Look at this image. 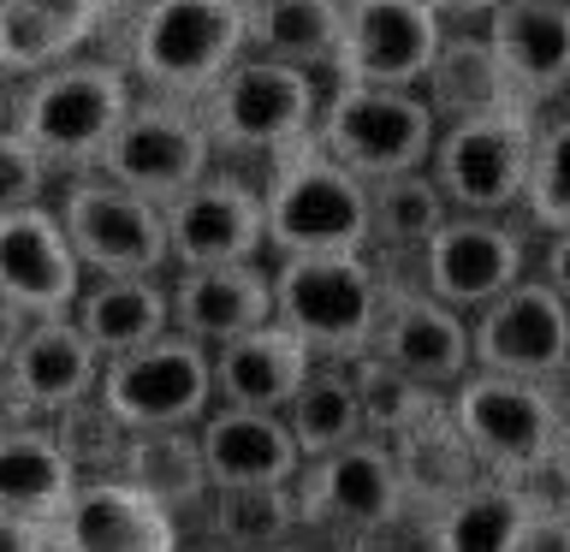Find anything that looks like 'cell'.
Listing matches in <instances>:
<instances>
[{"mask_svg":"<svg viewBox=\"0 0 570 552\" xmlns=\"http://www.w3.org/2000/svg\"><path fill=\"white\" fill-rule=\"evenodd\" d=\"M475 368L517 374V381H564L570 363V303L541 274H523L511 292H499L488 309L470 315Z\"/></svg>","mask_w":570,"mask_h":552,"instance_id":"obj_14","label":"cell"},{"mask_svg":"<svg viewBox=\"0 0 570 552\" xmlns=\"http://www.w3.org/2000/svg\"><path fill=\"white\" fill-rule=\"evenodd\" d=\"M297 523L321 534H374L404 516V470L386 440H351L327 457H309L292 481Z\"/></svg>","mask_w":570,"mask_h":552,"instance_id":"obj_10","label":"cell"},{"mask_svg":"<svg viewBox=\"0 0 570 552\" xmlns=\"http://www.w3.org/2000/svg\"><path fill=\"white\" fill-rule=\"evenodd\" d=\"M523 214H529L534 231H570V119H541L534 125Z\"/></svg>","mask_w":570,"mask_h":552,"instance_id":"obj_36","label":"cell"},{"mask_svg":"<svg viewBox=\"0 0 570 552\" xmlns=\"http://www.w3.org/2000/svg\"><path fill=\"white\" fill-rule=\"evenodd\" d=\"M368 214H374V244L399 249V256L416 262V249L434 238L445 220H452V203H445L440 178L428 172V167H416V172L374 178V185H368Z\"/></svg>","mask_w":570,"mask_h":552,"instance_id":"obj_33","label":"cell"},{"mask_svg":"<svg viewBox=\"0 0 570 552\" xmlns=\"http://www.w3.org/2000/svg\"><path fill=\"white\" fill-rule=\"evenodd\" d=\"M137 78L114 60H60L36 71L24 101H18V131L36 142L48 167H96L107 137L137 101Z\"/></svg>","mask_w":570,"mask_h":552,"instance_id":"obj_5","label":"cell"},{"mask_svg":"<svg viewBox=\"0 0 570 552\" xmlns=\"http://www.w3.org/2000/svg\"><path fill=\"white\" fill-rule=\"evenodd\" d=\"M445 410H452L458 434L470 440V452L481 457L488 475L534 487V475L559 470L570 457V416L552 398L547 381H517V374L470 368L445 392Z\"/></svg>","mask_w":570,"mask_h":552,"instance_id":"obj_3","label":"cell"},{"mask_svg":"<svg viewBox=\"0 0 570 552\" xmlns=\"http://www.w3.org/2000/svg\"><path fill=\"white\" fill-rule=\"evenodd\" d=\"M53 552H178V516L119 475H83L53 516Z\"/></svg>","mask_w":570,"mask_h":552,"instance_id":"obj_19","label":"cell"},{"mask_svg":"<svg viewBox=\"0 0 570 552\" xmlns=\"http://www.w3.org/2000/svg\"><path fill=\"white\" fill-rule=\"evenodd\" d=\"M345 0H249V53L297 71H338Z\"/></svg>","mask_w":570,"mask_h":552,"instance_id":"obj_29","label":"cell"},{"mask_svg":"<svg viewBox=\"0 0 570 552\" xmlns=\"http://www.w3.org/2000/svg\"><path fill=\"white\" fill-rule=\"evenodd\" d=\"M445 42V18L428 0H345V48L333 83L422 89Z\"/></svg>","mask_w":570,"mask_h":552,"instance_id":"obj_15","label":"cell"},{"mask_svg":"<svg viewBox=\"0 0 570 552\" xmlns=\"http://www.w3.org/2000/svg\"><path fill=\"white\" fill-rule=\"evenodd\" d=\"M196 440H203V463L214 487H274V481H297L303 470V452L279 410L214 404L196 422Z\"/></svg>","mask_w":570,"mask_h":552,"instance_id":"obj_23","label":"cell"},{"mask_svg":"<svg viewBox=\"0 0 570 552\" xmlns=\"http://www.w3.org/2000/svg\"><path fill=\"white\" fill-rule=\"evenodd\" d=\"M0 386L30 416H60V410L83 404L89 392H101V351L78 333L71 315H30Z\"/></svg>","mask_w":570,"mask_h":552,"instance_id":"obj_20","label":"cell"},{"mask_svg":"<svg viewBox=\"0 0 570 552\" xmlns=\"http://www.w3.org/2000/svg\"><path fill=\"white\" fill-rule=\"evenodd\" d=\"M244 53L249 0H142L125 36V71L173 101H203Z\"/></svg>","mask_w":570,"mask_h":552,"instance_id":"obj_1","label":"cell"},{"mask_svg":"<svg viewBox=\"0 0 570 552\" xmlns=\"http://www.w3.org/2000/svg\"><path fill=\"white\" fill-rule=\"evenodd\" d=\"M297 493L292 481H274V487H214L208 493V534L226 541L232 552H262L297 534Z\"/></svg>","mask_w":570,"mask_h":552,"instance_id":"obj_35","label":"cell"},{"mask_svg":"<svg viewBox=\"0 0 570 552\" xmlns=\"http://www.w3.org/2000/svg\"><path fill=\"white\" fill-rule=\"evenodd\" d=\"M48 190V160L36 155L24 131H0V214L36 208Z\"/></svg>","mask_w":570,"mask_h":552,"instance_id":"obj_38","label":"cell"},{"mask_svg":"<svg viewBox=\"0 0 570 552\" xmlns=\"http://www.w3.org/2000/svg\"><path fill=\"white\" fill-rule=\"evenodd\" d=\"M53 434H60V445H66V457L78 463V475L83 470H96V475H114L119 470V452H125V427L114 410L101 404V392H89L83 404H71V410H60L53 416Z\"/></svg>","mask_w":570,"mask_h":552,"instance_id":"obj_37","label":"cell"},{"mask_svg":"<svg viewBox=\"0 0 570 552\" xmlns=\"http://www.w3.org/2000/svg\"><path fill=\"white\" fill-rule=\"evenodd\" d=\"M422 96L428 107L445 119H463V114H481V107H499V101H517L511 83H505V66H499V53L488 42V30H470V24H445V42L434 53V66H428L422 78Z\"/></svg>","mask_w":570,"mask_h":552,"instance_id":"obj_31","label":"cell"},{"mask_svg":"<svg viewBox=\"0 0 570 552\" xmlns=\"http://www.w3.org/2000/svg\"><path fill=\"white\" fill-rule=\"evenodd\" d=\"M428 7H434L445 24H481V18H488L499 0H428Z\"/></svg>","mask_w":570,"mask_h":552,"instance_id":"obj_43","label":"cell"},{"mask_svg":"<svg viewBox=\"0 0 570 552\" xmlns=\"http://www.w3.org/2000/svg\"><path fill=\"white\" fill-rule=\"evenodd\" d=\"M541 279L570 303V231H547V256H541Z\"/></svg>","mask_w":570,"mask_h":552,"instance_id":"obj_41","label":"cell"},{"mask_svg":"<svg viewBox=\"0 0 570 552\" xmlns=\"http://www.w3.org/2000/svg\"><path fill=\"white\" fill-rule=\"evenodd\" d=\"M114 475L142 487L173 516L190 511V505H208V493H214L196 427H137V434H125V452H119Z\"/></svg>","mask_w":570,"mask_h":552,"instance_id":"obj_30","label":"cell"},{"mask_svg":"<svg viewBox=\"0 0 570 552\" xmlns=\"http://www.w3.org/2000/svg\"><path fill=\"white\" fill-rule=\"evenodd\" d=\"M534 505H547V499L529 493L523 481L481 475L440 511H428V552H517Z\"/></svg>","mask_w":570,"mask_h":552,"instance_id":"obj_26","label":"cell"},{"mask_svg":"<svg viewBox=\"0 0 570 552\" xmlns=\"http://www.w3.org/2000/svg\"><path fill=\"white\" fill-rule=\"evenodd\" d=\"M345 552H386V546H345Z\"/></svg>","mask_w":570,"mask_h":552,"instance_id":"obj_46","label":"cell"},{"mask_svg":"<svg viewBox=\"0 0 570 552\" xmlns=\"http://www.w3.org/2000/svg\"><path fill=\"white\" fill-rule=\"evenodd\" d=\"M534 107L499 101L481 114L445 119L428 172L440 178L452 214H511L523 208L529 160H534Z\"/></svg>","mask_w":570,"mask_h":552,"instance_id":"obj_8","label":"cell"},{"mask_svg":"<svg viewBox=\"0 0 570 552\" xmlns=\"http://www.w3.org/2000/svg\"><path fill=\"white\" fill-rule=\"evenodd\" d=\"M208 356H214V404L279 410V416L315 368V351L303 345L292 327H279V321L226 338V345H214Z\"/></svg>","mask_w":570,"mask_h":552,"instance_id":"obj_24","label":"cell"},{"mask_svg":"<svg viewBox=\"0 0 570 552\" xmlns=\"http://www.w3.org/2000/svg\"><path fill=\"white\" fill-rule=\"evenodd\" d=\"M101 404L131 427H196L214 410V356L185 333H160L155 345L107 356Z\"/></svg>","mask_w":570,"mask_h":552,"instance_id":"obj_11","label":"cell"},{"mask_svg":"<svg viewBox=\"0 0 570 552\" xmlns=\"http://www.w3.org/2000/svg\"><path fill=\"white\" fill-rule=\"evenodd\" d=\"M78 463L66 457L53 427H0V511L7 516L53 523L78 493Z\"/></svg>","mask_w":570,"mask_h":552,"instance_id":"obj_28","label":"cell"},{"mask_svg":"<svg viewBox=\"0 0 570 552\" xmlns=\"http://www.w3.org/2000/svg\"><path fill=\"white\" fill-rule=\"evenodd\" d=\"M517 552H570V511L559 499H547V505H534L529 529H523V546Z\"/></svg>","mask_w":570,"mask_h":552,"instance_id":"obj_39","label":"cell"},{"mask_svg":"<svg viewBox=\"0 0 570 552\" xmlns=\"http://www.w3.org/2000/svg\"><path fill=\"white\" fill-rule=\"evenodd\" d=\"M0 552H53V523L0 511Z\"/></svg>","mask_w":570,"mask_h":552,"instance_id":"obj_40","label":"cell"},{"mask_svg":"<svg viewBox=\"0 0 570 552\" xmlns=\"http://www.w3.org/2000/svg\"><path fill=\"white\" fill-rule=\"evenodd\" d=\"M386 309V274L368 249L274 262V321L292 327L315 356H363Z\"/></svg>","mask_w":570,"mask_h":552,"instance_id":"obj_4","label":"cell"},{"mask_svg":"<svg viewBox=\"0 0 570 552\" xmlns=\"http://www.w3.org/2000/svg\"><path fill=\"white\" fill-rule=\"evenodd\" d=\"M107 0H0V71H36L71 60L101 24Z\"/></svg>","mask_w":570,"mask_h":552,"instance_id":"obj_27","label":"cell"},{"mask_svg":"<svg viewBox=\"0 0 570 552\" xmlns=\"http://www.w3.org/2000/svg\"><path fill=\"white\" fill-rule=\"evenodd\" d=\"M564 386H570V363H564Z\"/></svg>","mask_w":570,"mask_h":552,"instance_id":"obj_48","label":"cell"},{"mask_svg":"<svg viewBox=\"0 0 570 552\" xmlns=\"http://www.w3.org/2000/svg\"><path fill=\"white\" fill-rule=\"evenodd\" d=\"M274 321V267L220 262V267H178L173 279V333L196 345H226L249 327Z\"/></svg>","mask_w":570,"mask_h":552,"instance_id":"obj_22","label":"cell"},{"mask_svg":"<svg viewBox=\"0 0 570 552\" xmlns=\"http://www.w3.org/2000/svg\"><path fill=\"white\" fill-rule=\"evenodd\" d=\"M321 101H327V89H321L315 71H297V66L262 60V53H244L220 83L203 89L196 114H203L208 137H214V155L238 149V155L274 160V155L292 149V142L315 137Z\"/></svg>","mask_w":570,"mask_h":552,"instance_id":"obj_7","label":"cell"},{"mask_svg":"<svg viewBox=\"0 0 570 552\" xmlns=\"http://www.w3.org/2000/svg\"><path fill=\"white\" fill-rule=\"evenodd\" d=\"M178 552H232L226 541H214V534H208V541H196V546H178Z\"/></svg>","mask_w":570,"mask_h":552,"instance_id":"obj_45","label":"cell"},{"mask_svg":"<svg viewBox=\"0 0 570 552\" xmlns=\"http://www.w3.org/2000/svg\"><path fill=\"white\" fill-rule=\"evenodd\" d=\"M262 214H267V249L274 256H338V249L374 244L368 185L351 167H338L315 137H303L267 160Z\"/></svg>","mask_w":570,"mask_h":552,"instance_id":"obj_2","label":"cell"},{"mask_svg":"<svg viewBox=\"0 0 570 552\" xmlns=\"http://www.w3.org/2000/svg\"><path fill=\"white\" fill-rule=\"evenodd\" d=\"M83 262L71 249L60 208L36 203L0 214V297L24 315H71L83 292Z\"/></svg>","mask_w":570,"mask_h":552,"instance_id":"obj_17","label":"cell"},{"mask_svg":"<svg viewBox=\"0 0 570 552\" xmlns=\"http://www.w3.org/2000/svg\"><path fill=\"white\" fill-rule=\"evenodd\" d=\"M96 172L167 208L173 196H185L203 172H214V137H208L203 114H196V101L142 96V101H131V114L119 119V131L107 137Z\"/></svg>","mask_w":570,"mask_h":552,"instance_id":"obj_9","label":"cell"},{"mask_svg":"<svg viewBox=\"0 0 570 552\" xmlns=\"http://www.w3.org/2000/svg\"><path fill=\"white\" fill-rule=\"evenodd\" d=\"M71 321L101 351V363L125 351H142L160 333H173V285H160L155 274H96V279H83L78 303H71Z\"/></svg>","mask_w":570,"mask_h":552,"instance_id":"obj_25","label":"cell"},{"mask_svg":"<svg viewBox=\"0 0 570 552\" xmlns=\"http://www.w3.org/2000/svg\"><path fill=\"white\" fill-rule=\"evenodd\" d=\"M559 505H564V511H570V487H564V499H559Z\"/></svg>","mask_w":570,"mask_h":552,"instance_id":"obj_47","label":"cell"},{"mask_svg":"<svg viewBox=\"0 0 570 552\" xmlns=\"http://www.w3.org/2000/svg\"><path fill=\"white\" fill-rule=\"evenodd\" d=\"M315 142L363 185L392 172H416L434 160L440 114L422 89H381V83H333L315 119Z\"/></svg>","mask_w":570,"mask_h":552,"instance_id":"obj_6","label":"cell"},{"mask_svg":"<svg viewBox=\"0 0 570 552\" xmlns=\"http://www.w3.org/2000/svg\"><path fill=\"white\" fill-rule=\"evenodd\" d=\"M167 249H173V267L262 262L267 249L262 190L238 172H203L185 196L167 203Z\"/></svg>","mask_w":570,"mask_h":552,"instance_id":"obj_16","label":"cell"},{"mask_svg":"<svg viewBox=\"0 0 570 552\" xmlns=\"http://www.w3.org/2000/svg\"><path fill=\"white\" fill-rule=\"evenodd\" d=\"M285 427H292L303 463L309 457H327L338 445L363 440V398H356V374L351 363H338V356H315L309 381L297 386V398L285 404Z\"/></svg>","mask_w":570,"mask_h":552,"instance_id":"obj_32","label":"cell"},{"mask_svg":"<svg viewBox=\"0 0 570 552\" xmlns=\"http://www.w3.org/2000/svg\"><path fill=\"white\" fill-rule=\"evenodd\" d=\"M481 30L523 107H541L570 83V0H499Z\"/></svg>","mask_w":570,"mask_h":552,"instance_id":"obj_21","label":"cell"},{"mask_svg":"<svg viewBox=\"0 0 570 552\" xmlns=\"http://www.w3.org/2000/svg\"><path fill=\"white\" fill-rule=\"evenodd\" d=\"M24 327H30V315L18 309V303L0 297V374H7V363H12V351H18V338H24Z\"/></svg>","mask_w":570,"mask_h":552,"instance_id":"obj_42","label":"cell"},{"mask_svg":"<svg viewBox=\"0 0 570 552\" xmlns=\"http://www.w3.org/2000/svg\"><path fill=\"white\" fill-rule=\"evenodd\" d=\"M351 374H356V398H363V427L374 440H404L416 434L422 422H434L445 410V392L416 381V374H404L399 363H386V356H351Z\"/></svg>","mask_w":570,"mask_h":552,"instance_id":"obj_34","label":"cell"},{"mask_svg":"<svg viewBox=\"0 0 570 552\" xmlns=\"http://www.w3.org/2000/svg\"><path fill=\"white\" fill-rule=\"evenodd\" d=\"M60 226L71 249H78L83 274H155L173 267L167 249V208L149 203V196L114 185V178H78L60 196Z\"/></svg>","mask_w":570,"mask_h":552,"instance_id":"obj_12","label":"cell"},{"mask_svg":"<svg viewBox=\"0 0 570 552\" xmlns=\"http://www.w3.org/2000/svg\"><path fill=\"white\" fill-rule=\"evenodd\" d=\"M368 351L440 392H452L475 368L470 315L440 303L434 292H422V285H386V309H381V327H374Z\"/></svg>","mask_w":570,"mask_h":552,"instance_id":"obj_18","label":"cell"},{"mask_svg":"<svg viewBox=\"0 0 570 552\" xmlns=\"http://www.w3.org/2000/svg\"><path fill=\"white\" fill-rule=\"evenodd\" d=\"M523 262H529V244L505 214H452L434 238L416 249V285L434 292L440 303L475 315L488 309L499 292H511L523 279Z\"/></svg>","mask_w":570,"mask_h":552,"instance_id":"obj_13","label":"cell"},{"mask_svg":"<svg viewBox=\"0 0 570 552\" xmlns=\"http://www.w3.org/2000/svg\"><path fill=\"white\" fill-rule=\"evenodd\" d=\"M262 552H315V546H303L297 534H285V541H274V546H262Z\"/></svg>","mask_w":570,"mask_h":552,"instance_id":"obj_44","label":"cell"}]
</instances>
